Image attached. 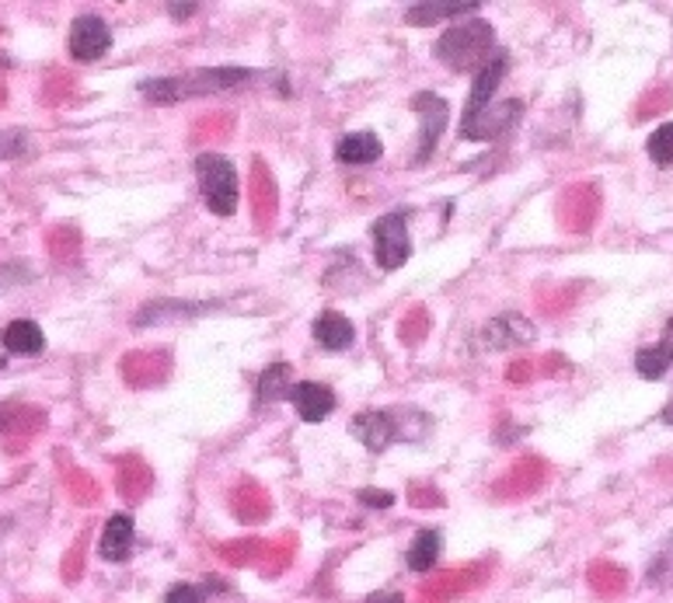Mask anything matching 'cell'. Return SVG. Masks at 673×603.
<instances>
[{"instance_id": "ba28073f", "label": "cell", "mask_w": 673, "mask_h": 603, "mask_svg": "<svg viewBox=\"0 0 673 603\" xmlns=\"http://www.w3.org/2000/svg\"><path fill=\"white\" fill-rule=\"evenodd\" d=\"M349 429H353V437L364 443L367 450H374V453L377 450H388L395 440H401L395 412H364V416H356L349 422Z\"/></svg>"}, {"instance_id": "4fadbf2b", "label": "cell", "mask_w": 673, "mask_h": 603, "mask_svg": "<svg viewBox=\"0 0 673 603\" xmlns=\"http://www.w3.org/2000/svg\"><path fill=\"white\" fill-rule=\"evenodd\" d=\"M670 367H673V318L666 321V331L656 346H642L635 352V370L645 380H660Z\"/></svg>"}, {"instance_id": "484cf974", "label": "cell", "mask_w": 673, "mask_h": 603, "mask_svg": "<svg viewBox=\"0 0 673 603\" xmlns=\"http://www.w3.org/2000/svg\"><path fill=\"white\" fill-rule=\"evenodd\" d=\"M663 422H666V426H673V401L663 408Z\"/></svg>"}, {"instance_id": "44dd1931", "label": "cell", "mask_w": 673, "mask_h": 603, "mask_svg": "<svg viewBox=\"0 0 673 603\" xmlns=\"http://www.w3.org/2000/svg\"><path fill=\"white\" fill-rule=\"evenodd\" d=\"M210 586H192V583H179L164 593V603H206Z\"/></svg>"}, {"instance_id": "52a82bcc", "label": "cell", "mask_w": 673, "mask_h": 603, "mask_svg": "<svg viewBox=\"0 0 673 603\" xmlns=\"http://www.w3.org/2000/svg\"><path fill=\"white\" fill-rule=\"evenodd\" d=\"M286 401L294 405V412L304 419V422H325L332 412H335V395L332 388H325V384L318 380H300L290 388V395H286Z\"/></svg>"}, {"instance_id": "e0dca14e", "label": "cell", "mask_w": 673, "mask_h": 603, "mask_svg": "<svg viewBox=\"0 0 673 603\" xmlns=\"http://www.w3.org/2000/svg\"><path fill=\"white\" fill-rule=\"evenodd\" d=\"M440 551H443V534H440V530H432V527H429V530H419L416 541L408 544L405 565L422 575V572H429V569H437Z\"/></svg>"}, {"instance_id": "7402d4cb", "label": "cell", "mask_w": 673, "mask_h": 603, "mask_svg": "<svg viewBox=\"0 0 673 603\" xmlns=\"http://www.w3.org/2000/svg\"><path fill=\"white\" fill-rule=\"evenodd\" d=\"M29 147V136L21 133V130H11V133H0V161H8V157H18L21 151Z\"/></svg>"}, {"instance_id": "277c9868", "label": "cell", "mask_w": 673, "mask_h": 603, "mask_svg": "<svg viewBox=\"0 0 673 603\" xmlns=\"http://www.w3.org/2000/svg\"><path fill=\"white\" fill-rule=\"evenodd\" d=\"M507 74H510V57L502 53V50H496L482 67L475 70V81H471V94H468V102H465V115H461V130H468L478 115H482L489 105H492V99H496V91H499V84L507 81Z\"/></svg>"}, {"instance_id": "5bb4252c", "label": "cell", "mask_w": 673, "mask_h": 603, "mask_svg": "<svg viewBox=\"0 0 673 603\" xmlns=\"http://www.w3.org/2000/svg\"><path fill=\"white\" fill-rule=\"evenodd\" d=\"M0 346H4L11 356H39L45 349V335L35 321L18 318L0 331Z\"/></svg>"}, {"instance_id": "ffe728a7", "label": "cell", "mask_w": 673, "mask_h": 603, "mask_svg": "<svg viewBox=\"0 0 673 603\" xmlns=\"http://www.w3.org/2000/svg\"><path fill=\"white\" fill-rule=\"evenodd\" d=\"M645 583L649 586H673V538L663 544V551L653 559V565H649Z\"/></svg>"}, {"instance_id": "30bf717a", "label": "cell", "mask_w": 673, "mask_h": 603, "mask_svg": "<svg viewBox=\"0 0 673 603\" xmlns=\"http://www.w3.org/2000/svg\"><path fill=\"white\" fill-rule=\"evenodd\" d=\"M310 335H315V343L328 352H343L356 343V325L339 315V310H322V315L315 318V328H310Z\"/></svg>"}, {"instance_id": "6da1fadb", "label": "cell", "mask_w": 673, "mask_h": 603, "mask_svg": "<svg viewBox=\"0 0 673 603\" xmlns=\"http://www.w3.org/2000/svg\"><path fill=\"white\" fill-rule=\"evenodd\" d=\"M492 53H496V32L482 18H468L461 25L447 29L437 39V45H432V57L447 63L450 70H458V74L478 70Z\"/></svg>"}, {"instance_id": "9a60e30c", "label": "cell", "mask_w": 673, "mask_h": 603, "mask_svg": "<svg viewBox=\"0 0 673 603\" xmlns=\"http://www.w3.org/2000/svg\"><path fill=\"white\" fill-rule=\"evenodd\" d=\"M531 339H534V325L520 315H502L486 328V343L492 349H513V346H523Z\"/></svg>"}, {"instance_id": "5b68a950", "label": "cell", "mask_w": 673, "mask_h": 603, "mask_svg": "<svg viewBox=\"0 0 673 603\" xmlns=\"http://www.w3.org/2000/svg\"><path fill=\"white\" fill-rule=\"evenodd\" d=\"M67 50L78 63H94L102 60L112 50V29L102 14H81L74 18L70 25V39H67Z\"/></svg>"}, {"instance_id": "2e32d148", "label": "cell", "mask_w": 673, "mask_h": 603, "mask_svg": "<svg viewBox=\"0 0 673 603\" xmlns=\"http://www.w3.org/2000/svg\"><path fill=\"white\" fill-rule=\"evenodd\" d=\"M384 154V143L377 133H346L335 147V161L339 164H374Z\"/></svg>"}, {"instance_id": "7a4b0ae2", "label": "cell", "mask_w": 673, "mask_h": 603, "mask_svg": "<svg viewBox=\"0 0 673 603\" xmlns=\"http://www.w3.org/2000/svg\"><path fill=\"white\" fill-rule=\"evenodd\" d=\"M196 178H200V196L206 200L210 213H216V216L237 213V203H242V185H237V172L227 157L200 154L196 157Z\"/></svg>"}, {"instance_id": "603a6c76", "label": "cell", "mask_w": 673, "mask_h": 603, "mask_svg": "<svg viewBox=\"0 0 673 603\" xmlns=\"http://www.w3.org/2000/svg\"><path fill=\"white\" fill-rule=\"evenodd\" d=\"M359 502H364V505H374V510H388V505H395V495H391V492L364 489V492H359Z\"/></svg>"}, {"instance_id": "ac0fdd59", "label": "cell", "mask_w": 673, "mask_h": 603, "mask_svg": "<svg viewBox=\"0 0 673 603\" xmlns=\"http://www.w3.org/2000/svg\"><path fill=\"white\" fill-rule=\"evenodd\" d=\"M294 388V370L290 364H273L258 374V401L269 405V401H283Z\"/></svg>"}, {"instance_id": "8992f818", "label": "cell", "mask_w": 673, "mask_h": 603, "mask_svg": "<svg viewBox=\"0 0 673 603\" xmlns=\"http://www.w3.org/2000/svg\"><path fill=\"white\" fill-rule=\"evenodd\" d=\"M412 109H416V115L422 119V130H419V154L412 157L416 164H422L432 151H437V143H440V136H443V130H447V115H450V109H447V102L440 99V94H432V91H419L416 99H412Z\"/></svg>"}, {"instance_id": "4316f807", "label": "cell", "mask_w": 673, "mask_h": 603, "mask_svg": "<svg viewBox=\"0 0 673 603\" xmlns=\"http://www.w3.org/2000/svg\"><path fill=\"white\" fill-rule=\"evenodd\" d=\"M0 286H4V279H0Z\"/></svg>"}, {"instance_id": "7c38bea8", "label": "cell", "mask_w": 673, "mask_h": 603, "mask_svg": "<svg viewBox=\"0 0 673 603\" xmlns=\"http://www.w3.org/2000/svg\"><path fill=\"white\" fill-rule=\"evenodd\" d=\"M482 4H475V0H422V4H412L405 14L408 25H437V21H447V18H458V14H471Z\"/></svg>"}, {"instance_id": "d6986e66", "label": "cell", "mask_w": 673, "mask_h": 603, "mask_svg": "<svg viewBox=\"0 0 673 603\" xmlns=\"http://www.w3.org/2000/svg\"><path fill=\"white\" fill-rule=\"evenodd\" d=\"M645 151L653 157L660 167H670L673 164V123H663L653 130V136L645 140Z\"/></svg>"}, {"instance_id": "3957f363", "label": "cell", "mask_w": 673, "mask_h": 603, "mask_svg": "<svg viewBox=\"0 0 673 603\" xmlns=\"http://www.w3.org/2000/svg\"><path fill=\"white\" fill-rule=\"evenodd\" d=\"M370 234H374V258L384 273H395L412 258V234H408V221L401 209L377 216Z\"/></svg>"}, {"instance_id": "d4e9b609", "label": "cell", "mask_w": 673, "mask_h": 603, "mask_svg": "<svg viewBox=\"0 0 673 603\" xmlns=\"http://www.w3.org/2000/svg\"><path fill=\"white\" fill-rule=\"evenodd\" d=\"M167 11H172V18H188L200 11V4H167Z\"/></svg>"}, {"instance_id": "9c48e42d", "label": "cell", "mask_w": 673, "mask_h": 603, "mask_svg": "<svg viewBox=\"0 0 673 603\" xmlns=\"http://www.w3.org/2000/svg\"><path fill=\"white\" fill-rule=\"evenodd\" d=\"M133 538H136V527L130 513H115L105 520L102 527V541H99V554L105 562H126L133 554Z\"/></svg>"}, {"instance_id": "cb8c5ba5", "label": "cell", "mask_w": 673, "mask_h": 603, "mask_svg": "<svg viewBox=\"0 0 673 603\" xmlns=\"http://www.w3.org/2000/svg\"><path fill=\"white\" fill-rule=\"evenodd\" d=\"M364 603H405V596L395 593V590H380V593H370Z\"/></svg>"}, {"instance_id": "8fae6325", "label": "cell", "mask_w": 673, "mask_h": 603, "mask_svg": "<svg viewBox=\"0 0 673 603\" xmlns=\"http://www.w3.org/2000/svg\"><path fill=\"white\" fill-rule=\"evenodd\" d=\"M520 112H523V102H520V99L502 102L499 112L486 109L468 130H461V140H496V136H502L507 130H513V123L520 119Z\"/></svg>"}]
</instances>
